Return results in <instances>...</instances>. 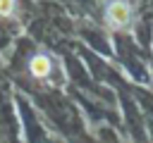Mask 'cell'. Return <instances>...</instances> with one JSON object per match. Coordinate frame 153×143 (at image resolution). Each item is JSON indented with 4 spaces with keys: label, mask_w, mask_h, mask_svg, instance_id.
Segmentation results:
<instances>
[{
    "label": "cell",
    "mask_w": 153,
    "mask_h": 143,
    "mask_svg": "<svg viewBox=\"0 0 153 143\" xmlns=\"http://www.w3.org/2000/svg\"><path fill=\"white\" fill-rule=\"evenodd\" d=\"M105 21L112 29H127V24L131 21V7L127 0H112L105 7Z\"/></svg>",
    "instance_id": "1"
},
{
    "label": "cell",
    "mask_w": 153,
    "mask_h": 143,
    "mask_svg": "<svg viewBox=\"0 0 153 143\" xmlns=\"http://www.w3.org/2000/svg\"><path fill=\"white\" fill-rule=\"evenodd\" d=\"M17 10V0H0V17H12Z\"/></svg>",
    "instance_id": "3"
},
{
    "label": "cell",
    "mask_w": 153,
    "mask_h": 143,
    "mask_svg": "<svg viewBox=\"0 0 153 143\" xmlns=\"http://www.w3.org/2000/svg\"><path fill=\"white\" fill-rule=\"evenodd\" d=\"M50 72H53V60H50L48 55L38 52V55H33V57L29 60V74H31L33 79H45Z\"/></svg>",
    "instance_id": "2"
}]
</instances>
